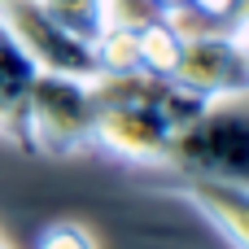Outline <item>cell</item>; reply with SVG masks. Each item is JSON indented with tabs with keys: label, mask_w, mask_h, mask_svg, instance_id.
I'll return each mask as SVG.
<instances>
[{
	"label": "cell",
	"mask_w": 249,
	"mask_h": 249,
	"mask_svg": "<svg viewBox=\"0 0 249 249\" xmlns=\"http://www.w3.org/2000/svg\"><path fill=\"white\" fill-rule=\"evenodd\" d=\"M96 123H92V149L127 162V166H162L171 140L197 123L210 101L179 88L166 74H96Z\"/></svg>",
	"instance_id": "6da1fadb"
},
{
	"label": "cell",
	"mask_w": 249,
	"mask_h": 249,
	"mask_svg": "<svg viewBox=\"0 0 249 249\" xmlns=\"http://www.w3.org/2000/svg\"><path fill=\"white\" fill-rule=\"evenodd\" d=\"M92 123H96L92 79H70V74L39 70L31 92H26L22 149L44 153V158L92 153Z\"/></svg>",
	"instance_id": "7a4b0ae2"
},
{
	"label": "cell",
	"mask_w": 249,
	"mask_h": 249,
	"mask_svg": "<svg viewBox=\"0 0 249 249\" xmlns=\"http://www.w3.org/2000/svg\"><path fill=\"white\" fill-rule=\"evenodd\" d=\"M245 162H249V127L236 101H219L171 140L162 166H171L175 175L245 179Z\"/></svg>",
	"instance_id": "3957f363"
},
{
	"label": "cell",
	"mask_w": 249,
	"mask_h": 249,
	"mask_svg": "<svg viewBox=\"0 0 249 249\" xmlns=\"http://www.w3.org/2000/svg\"><path fill=\"white\" fill-rule=\"evenodd\" d=\"M171 79L201 101H241L249 92V48H245V26H210L193 31L179 44V61Z\"/></svg>",
	"instance_id": "277c9868"
},
{
	"label": "cell",
	"mask_w": 249,
	"mask_h": 249,
	"mask_svg": "<svg viewBox=\"0 0 249 249\" xmlns=\"http://www.w3.org/2000/svg\"><path fill=\"white\" fill-rule=\"evenodd\" d=\"M0 18H4V26L18 35V44L26 48V57L39 70L70 74V79H96L101 74L92 39L66 31L39 0H0Z\"/></svg>",
	"instance_id": "5b68a950"
},
{
	"label": "cell",
	"mask_w": 249,
	"mask_h": 249,
	"mask_svg": "<svg viewBox=\"0 0 249 249\" xmlns=\"http://www.w3.org/2000/svg\"><path fill=\"white\" fill-rule=\"evenodd\" d=\"M175 197H184L193 210H201L214 232L232 249H249V201H245V179H214V175H179L171 184Z\"/></svg>",
	"instance_id": "8992f818"
},
{
	"label": "cell",
	"mask_w": 249,
	"mask_h": 249,
	"mask_svg": "<svg viewBox=\"0 0 249 249\" xmlns=\"http://www.w3.org/2000/svg\"><path fill=\"white\" fill-rule=\"evenodd\" d=\"M35 74H39V66L26 57L18 35L0 18V131L13 144H22V114H26V92H31Z\"/></svg>",
	"instance_id": "52a82bcc"
},
{
	"label": "cell",
	"mask_w": 249,
	"mask_h": 249,
	"mask_svg": "<svg viewBox=\"0 0 249 249\" xmlns=\"http://www.w3.org/2000/svg\"><path fill=\"white\" fill-rule=\"evenodd\" d=\"M179 44H184L179 26H175L171 18L153 13L149 22H140V70L171 79V70H175V61H179Z\"/></svg>",
	"instance_id": "ba28073f"
},
{
	"label": "cell",
	"mask_w": 249,
	"mask_h": 249,
	"mask_svg": "<svg viewBox=\"0 0 249 249\" xmlns=\"http://www.w3.org/2000/svg\"><path fill=\"white\" fill-rule=\"evenodd\" d=\"M66 31L83 35V39H96L105 26H109V0H39Z\"/></svg>",
	"instance_id": "9c48e42d"
},
{
	"label": "cell",
	"mask_w": 249,
	"mask_h": 249,
	"mask_svg": "<svg viewBox=\"0 0 249 249\" xmlns=\"http://www.w3.org/2000/svg\"><path fill=\"white\" fill-rule=\"evenodd\" d=\"M35 249H96V236L83 223H53V228L39 232Z\"/></svg>",
	"instance_id": "30bf717a"
},
{
	"label": "cell",
	"mask_w": 249,
	"mask_h": 249,
	"mask_svg": "<svg viewBox=\"0 0 249 249\" xmlns=\"http://www.w3.org/2000/svg\"><path fill=\"white\" fill-rule=\"evenodd\" d=\"M0 249H9V245H4V241H0Z\"/></svg>",
	"instance_id": "8fae6325"
}]
</instances>
